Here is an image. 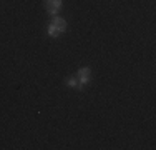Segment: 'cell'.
I'll return each instance as SVG.
<instances>
[{
    "mask_svg": "<svg viewBox=\"0 0 156 150\" xmlns=\"http://www.w3.org/2000/svg\"><path fill=\"white\" fill-rule=\"evenodd\" d=\"M45 7H47V12L55 17L58 9L62 7V0H45Z\"/></svg>",
    "mask_w": 156,
    "mask_h": 150,
    "instance_id": "cell-1",
    "label": "cell"
},
{
    "mask_svg": "<svg viewBox=\"0 0 156 150\" xmlns=\"http://www.w3.org/2000/svg\"><path fill=\"white\" fill-rule=\"evenodd\" d=\"M90 77H91V70H90V67H83V69H80L78 70V80H80V84L81 85H87L88 82H90Z\"/></svg>",
    "mask_w": 156,
    "mask_h": 150,
    "instance_id": "cell-2",
    "label": "cell"
},
{
    "mask_svg": "<svg viewBox=\"0 0 156 150\" xmlns=\"http://www.w3.org/2000/svg\"><path fill=\"white\" fill-rule=\"evenodd\" d=\"M51 24L55 25V27L58 28V32H65L66 30V20H63V18H60V17H57V15H55L53 17V20H51Z\"/></svg>",
    "mask_w": 156,
    "mask_h": 150,
    "instance_id": "cell-3",
    "label": "cell"
},
{
    "mask_svg": "<svg viewBox=\"0 0 156 150\" xmlns=\"http://www.w3.org/2000/svg\"><path fill=\"white\" fill-rule=\"evenodd\" d=\"M65 84L68 85V87H72V88H76V90H81L83 88V85L80 84V80H78L76 77H68L65 80Z\"/></svg>",
    "mask_w": 156,
    "mask_h": 150,
    "instance_id": "cell-4",
    "label": "cell"
},
{
    "mask_svg": "<svg viewBox=\"0 0 156 150\" xmlns=\"http://www.w3.org/2000/svg\"><path fill=\"white\" fill-rule=\"evenodd\" d=\"M48 35H50V37H58V35H60L58 28L55 27L53 24H50V25H48Z\"/></svg>",
    "mask_w": 156,
    "mask_h": 150,
    "instance_id": "cell-5",
    "label": "cell"
}]
</instances>
